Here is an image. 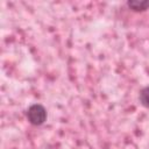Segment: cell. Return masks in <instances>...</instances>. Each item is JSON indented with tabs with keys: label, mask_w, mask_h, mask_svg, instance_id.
Here are the masks:
<instances>
[{
	"label": "cell",
	"mask_w": 149,
	"mask_h": 149,
	"mask_svg": "<svg viewBox=\"0 0 149 149\" xmlns=\"http://www.w3.org/2000/svg\"><path fill=\"white\" fill-rule=\"evenodd\" d=\"M27 120L33 126H42L48 119V112L41 104H33L27 108Z\"/></svg>",
	"instance_id": "6da1fadb"
},
{
	"label": "cell",
	"mask_w": 149,
	"mask_h": 149,
	"mask_svg": "<svg viewBox=\"0 0 149 149\" xmlns=\"http://www.w3.org/2000/svg\"><path fill=\"white\" fill-rule=\"evenodd\" d=\"M126 5L133 12H144V10L149 9V0H142V1L129 0V1H127Z\"/></svg>",
	"instance_id": "7a4b0ae2"
},
{
	"label": "cell",
	"mask_w": 149,
	"mask_h": 149,
	"mask_svg": "<svg viewBox=\"0 0 149 149\" xmlns=\"http://www.w3.org/2000/svg\"><path fill=\"white\" fill-rule=\"evenodd\" d=\"M139 101L143 107L149 108V85L144 86L143 88L140 90V92H139Z\"/></svg>",
	"instance_id": "3957f363"
}]
</instances>
